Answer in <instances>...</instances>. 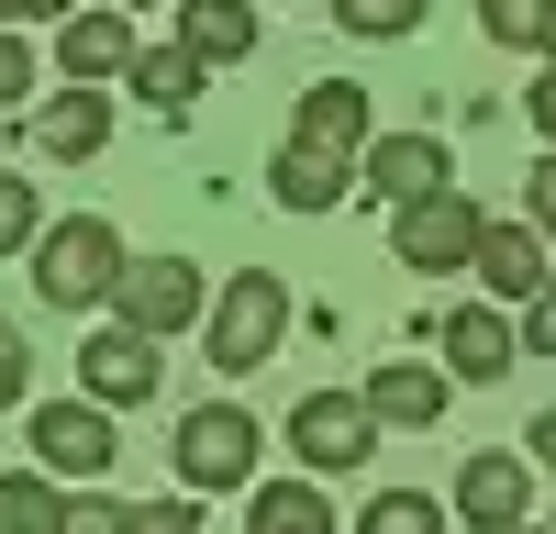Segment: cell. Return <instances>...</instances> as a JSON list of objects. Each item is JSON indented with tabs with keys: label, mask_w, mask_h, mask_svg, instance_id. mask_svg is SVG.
Returning <instances> with one entry per match:
<instances>
[{
	"label": "cell",
	"mask_w": 556,
	"mask_h": 534,
	"mask_svg": "<svg viewBox=\"0 0 556 534\" xmlns=\"http://www.w3.org/2000/svg\"><path fill=\"white\" fill-rule=\"evenodd\" d=\"M456 523L468 534H513V523H534V457H513V445H479L468 468H456Z\"/></svg>",
	"instance_id": "cell-8"
},
{
	"label": "cell",
	"mask_w": 556,
	"mask_h": 534,
	"mask_svg": "<svg viewBox=\"0 0 556 534\" xmlns=\"http://www.w3.org/2000/svg\"><path fill=\"white\" fill-rule=\"evenodd\" d=\"M468 267H479V279H490V301H534L556 256H545V234H534V223H490V234H479V256H468Z\"/></svg>",
	"instance_id": "cell-16"
},
{
	"label": "cell",
	"mask_w": 556,
	"mask_h": 534,
	"mask_svg": "<svg viewBox=\"0 0 556 534\" xmlns=\"http://www.w3.org/2000/svg\"><path fill=\"white\" fill-rule=\"evenodd\" d=\"M67 501H78V490H67V479H45L34 457H23V468H0V534H56Z\"/></svg>",
	"instance_id": "cell-21"
},
{
	"label": "cell",
	"mask_w": 556,
	"mask_h": 534,
	"mask_svg": "<svg viewBox=\"0 0 556 534\" xmlns=\"http://www.w3.org/2000/svg\"><path fill=\"white\" fill-rule=\"evenodd\" d=\"M123 279H134V256H123V234L101 212H67V223H45L34 234V290H45V312H101V301H123Z\"/></svg>",
	"instance_id": "cell-1"
},
{
	"label": "cell",
	"mask_w": 556,
	"mask_h": 534,
	"mask_svg": "<svg viewBox=\"0 0 556 534\" xmlns=\"http://www.w3.org/2000/svg\"><path fill=\"white\" fill-rule=\"evenodd\" d=\"M23 101H34V44L0 34V112H23Z\"/></svg>",
	"instance_id": "cell-27"
},
{
	"label": "cell",
	"mask_w": 556,
	"mask_h": 534,
	"mask_svg": "<svg viewBox=\"0 0 556 534\" xmlns=\"http://www.w3.org/2000/svg\"><path fill=\"white\" fill-rule=\"evenodd\" d=\"M112 312H123L134 334H156V345H167V334H201L212 279H201L190 256H134V279H123V301H112Z\"/></svg>",
	"instance_id": "cell-6"
},
{
	"label": "cell",
	"mask_w": 556,
	"mask_h": 534,
	"mask_svg": "<svg viewBox=\"0 0 556 534\" xmlns=\"http://www.w3.org/2000/svg\"><path fill=\"white\" fill-rule=\"evenodd\" d=\"M23 390H34V345L0 323V412H23Z\"/></svg>",
	"instance_id": "cell-28"
},
{
	"label": "cell",
	"mask_w": 556,
	"mask_h": 534,
	"mask_svg": "<svg viewBox=\"0 0 556 534\" xmlns=\"http://www.w3.org/2000/svg\"><path fill=\"white\" fill-rule=\"evenodd\" d=\"M256 412H235V400H201L190 423H178V479L190 490H256Z\"/></svg>",
	"instance_id": "cell-5"
},
{
	"label": "cell",
	"mask_w": 556,
	"mask_h": 534,
	"mask_svg": "<svg viewBox=\"0 0 556 534\" xmlns=\"http://www.w3.org/2000/svg\"><path fill=\"white\" fill-rule=\"evenodd\" d=\"M479 234H490V212L468 201V190H434V201H412V212H390V245H401V267H468L479 256Z\"/></svg>",
	"instance_id": "cell-9"
},
{
	"label": "cell",
	"mask_w": 556,
	"mask_h": 534,
	"mask_svg": "<svg viewBox=\"0 0 556 534\" xmlns=\"http://www.w3.org/2000/svg\"><path fill=\"white\" fill-rule=\"evenodd\" d=\"M290 457L312 479H345L379 457V412H367V390H301L290 400Z\"/></svg>",
	"instance_id": "cell-3"
},
{
	"label": "cell",
	"mask_w": 556,
	"mask_h": 534,
	"mask_svg": "<svg viewBox=\"0 0 556 534\" xmlns=\"http://www.w3.org/2000/svg\"><path fill=\"white\" fill-rule=\"evenodd\" d=\"M156 379H167V356H156V334H134L123 312L78 345V390L101 400V412H146V400H156Z\"/></svg>",
	"instance_id": "cell-7"
},
{
	"label": "cell",
	"mask_w": 556,
	"mask_h": 534,
	"mask_svg": "<svg viewBox=\"0 0 556 534\" xmlns=\"http://www.w3.org/2000/svg\"><path fill=\"white\" fill-rule=\"evenodd\" d=\"M513 534H556V523H513Z\"/></svg>",
	"instance_id": "cell-35"
},
{
	"label": "cell",
	"mask_w": 556,
	"mask_h": 534,
	"mask_svg": "<svg viewBox=\"0 0 556 534\" xmlns=\"http://www.w3.org/2000/svg\"><path fill=\"white\" fill-rule=\"evenodd\" d=\"M134 56H146V44H134V12H67V23H56V67L89 78V89L134 78Z\"/></svg>",
	"instance_id": "cell-13"
},
{
	"label": "cell",
	"mask_w": 556,
	"mask_h": 534,
	"mask_svg": "<svg viewBox=\"0 0 556 534\" xmlns=\"http://www.w3.org/2000/svg\"><path fill=\"white\" fill-rule=\"evenodd\" d=\"M479 34H490V44H534V56H545L556 0H479Z\"/></svg>",
	"instance_id": "cell-25"
},
{
	"label": "cell",
	"mask_w": 556,
	"mask_h": 534,
	"mask_svg": "<svg viewBox=\"0 0 556 534\" xmlns=\"http://www.w3.org/2000/svg\"><path fill=\"white\" fill-rule=\"evenodd\" d=\"M456 501H434V490H379V501L356 512V534H445Z\"/></svg>",
	"instance_id": "cell-23"
},
{
	"label": "cell",
	"mask_w": 556,
	"mask_h": 534,
	"mask_svg": "<svg viewBox=\"0 0 556 534\" xmlns=\"http://www.w3.org/2000/svg\"><path fill=\"white\" fill-rule=\"evenodd\" d=\"M345 190H356V167L323 156V145H278V167H267V201L278 212H334Z\"/></svg>",
	"instance_id": "cell-17"
},
{
	"label": "cell",
	"mask_w": 556,
	"mask_h": 534,
	"mask_svg": "<svg viewBox=\"0 0 556 534\" xmlns=\"http://www.w3.org/2000/svg\"><path fill=\"white\" fill-rule=\"evenodd\" d=\"M134 523H146V534H201V512H190V501H146Z\"/></svg>",
	"instance_id": "cell-31"
},
{
	"label": "cell",
	"mask_w": 556,
	"mask_h": 534,
	"mask_svg": "<svg viewBox=\"0 0 556 534\" xmlns=\"http://www.w3.org/2000/svg\"><path fill=\"white\" fill-rule=\"evenodd\" d=\"M56 534H146V523H134V501H112V490H78Z\"/></svg>",
	"instance_id": "cell-26"
},
{
	"label": "cell",
	"mask_w": 556,
	"mask_h": 534,
	"mask_svg": "<svg viewBox=\"0 0 556 534\" xmlns=\"http://www.w3.org/2000/svg\"><path fill=\"white\" fill-rule=\"evenodd\" d=\"M290 145H323V156H367V145H379V123H367V89L356 78H312L301 89V112H290Z\"/></svg>",
	"instance_id": "cell-12"
},
{
	"label": "cell",
	"mask_w": 556,
	"mask_h": 534,
	"mask_svg": "<svg viewBox=\"0 0 556 534\" xmlns=\"http://www.w3.org/2000/svg\"><path fill=\"white\" fill-rule=\"evenodd\" d=\"M34 234H45V190L23 167H0V256H34Z\"/></svg>",
	"instance_id": "cell-24"
},
{
	"label": "cell",
	"mask_w": 556,
	"mask_h": 534,
	"mask_svg": "<svg viewBox=\"0 0 556 534\" xmlns=\"http://www.w3.org/2000/svg\"><path fill=\"white\" fill-rule=\"evenodd\" d=\"M545 67H556V34H545Z\"/></svg>",
	"instance_id": "cell-37"
},
{
	"label": "cell",
	"mask_w": 556,
	"mask_h": 534,
	"mask_svg": "<svg viewBox=\"0 0 556 534\" xmlns=\"http://www.w3.org/2000/svg\"><path fill=\"white\" fill-rule=\"evenodd\" d=\"M523 457H534V468H556V412H534V423H523Z\"/></svg>",
	"instance_id": "cell-33"
},
{
	"label": "cell",
	"mask_w": 556,
	"mask_h": 534,
	"mask_svg": "<svg viewBox=\"0 0 556 534\" xmlns=\"http://www.w3.org/2000/svg\"><path fill=\"white\" fill-rule=\"evenodd\" d=\"M23 445H34V468L45 479H67V490H89V479H101L112 457H123V434H112V412H101V400H45V412L23 423Z\"/></svg>",
	"instance_id": "cell-4"
},
{
	"label": "cell",
	"mask_w": 556,
	"mask_h": 534,
	"mask_svg": "<svg viewBox=\"0 0 556 534\" xmlns=\"http://www.w3.org/2000/svg\"><path fill=\"white\" fill-rule=\"evenodd\" d=\"M67 12H89V0H12V23H67Z\"/></svg>",
	"instance_id": "cell-34"
},
{
	"label": "cell",
	"mask_w": 556,
	"mask_h": 534,
	"mask_svg": "<svg viewBox=\"0 0 556 534\" xmlns=\"http://www.w3.org/2000/svg\"><path fill=\"white\" fill-rule=\"evenodd\" d=\"M523 223H534V234L556 245V145H545V167L523 178Z\"/></svg>",
	"instance_id": "cell-29"
},
{
	"label": "cell",
	"mask_w": 556,
	"mask_h": 534,
	"mask_svg": "<svg viewBox=\"0 0 556 534\" xmlns=\"http://www.w3.org/2000/svg\"><path fill=\"white\" fill-rule=\"evenodd\" d=\"M34 134H45V156L56 167H89L112 145V89H89V78H67V89H45V112H34Z\"/></svg>",
	"instance_id": "cell-14"
},
{
	"label": "cell",
	"mask_w": 556,
	"mask_h": 534,
	"mask_svg": "<svg viewBox=\"0 0 556 534\" xmlns=\"http://www.w3.org/2000/svg\"><path fill=\"white\" fill-rule=\"evenodd\" d=\"M523 356H556V267H545V290L523 301Z\"/></svg>",
	"instance_id": "cell-30"
},
{
	"label": "cell",
	"mask_w": 556,
	"mask_h": 534,
	"mask_svg": "<svg viewBox=\"0 0 556 534\" xmlns=\"http://www.w3.org/2000/svg\"><path fill=\"white\" fill-rule=\"evenodd\" d=\"M434 345H445V379H479V390L523 368V323H513L501 301H468V312H445V323H434Z\"/></svg>",
	"instance_id": "cell-10"
},
{
	"label": "cell",
	"mask_w": 556,
	"mask_h": 534,
	"mask_svg": "<svg viewBox=\"0 0 556 534\" xmlns=\"http://www.w3.org/2000/svg\"><path fill=\"white\" fill-rule=\"evenodd\" d=\"M356 178H367V201H379V212H412V201L456 190V178H445V145H434V134H379V145L356 156Z\"/></svg>",
	"instance_id": "cell-11"
},
{
	"label": "cell",
	"mask_w": 556,
	"mask_h": 534,
	"mask_svg": "<svg viewBox=\"0 0 556 534\" xmlns=\"http://www.w3.org/2000/svg\"><path fill=\"white\" fill-rule=\"evenodd\" d=\"M123 12H134V0H123Z\"/></svg>",
	"instance_id": "cell-38"
},
{
	"label": "cell",
	"mask_w": 556,
	"mask_h": 534,
	"mask_svg": "<svg viewBox=\"0 0 556 534\" xmlns=\"http://www.w3.org/2000/svg\"><path fill=\"white\" fill-rule=\"evenodd\" d=\"M445 368H424V356H379L367 368V412L379 423H401V434H424V423H445Z\"/></svg>",
	"instance_id": "cell-15"
},
{
	"label": "cell",
	"mask_w": 556,
	"mask_h": 534,
	"mask_svg": "<svg viewBox=\"0 0 556 534\" xmlns=\"http://www.w3.org/2000/svg\"><path fill=\"white\" fill-rule=\"evenodd\" d=\"M178 44H190L201 67L256 56V0H178Z\"/></svg>",
	"instance_id": "cell-18"
},
{
	"label": "cell",
	"mask_w": 556,
	"mask_h": 534,
	"mask_svg": "<svg viewBox=\"0 0 556 534\" xmlns=\"http://www.w3.org/2000/svg\"><path fill=\"white\" fill-rule=\"evenodd\" d=\"M278 334H290V279H278V267H235L223 301L201 312V356H212L223 379H256L267 356H278Z\"/></svg>",
	"instance_id": "cell-2"
},
{
	"label": "cell",
	"mask_w": 556,
	"mask_h": 534,
	"mask_svg": "<svg viewBox=\"0 0 556 534\" xmlns=\"http://www.w3.org/2000/svg\"><path fill=\"white\" fill-rule=\"evenodd\" d=\"M323 12H334V34H356V44H401V34H424L434 0H323Z\"/></svg>",
	"instance_id": "cell-22"
},
{
	"label": "cell",
	"mask_w": 556,
	"mask_h": 534,
	"mask_svg": "<svg viewBox=\"0 0 556 534\" xmlns=\"http://www.w3.org/2000/svg\"><path fill=\"white\" fill-rule=\"evenodd\" d=\"M523 112H534V134H545V145H556V67L534 78V101H523Z\"/></svg>",
	"instance_id": "cell-32"
},
{
	"label": "cell",
	"mask_w": 556,
	"mask_h": 534,
	"mask_svg": "<svg viewBox=\"0 0 556 534\" xmlns=\"http://www.w3.org/2000/svg\"><path fill=\"white\" fill-rule=\"evenodd\" d=\"M245 534H345V523H334V501H323V479L301 468V479H267L245 501Z\"/></svg>",
	"instance_id": "cell-19"
},
{
	"label": "cell",
	"mask_w": 556,
	"mask_h": 534,
	"mask_svg": "<svg viewBox=\"0 0 556 534\" xmlns=\"http://www.w3.org/2000/svg\"><path fill=\"white\" fill-rule=\"evenodd\" d=\"M0 34H12V0H0Z\"/></svg>",
	"instance_id": "cell-36"
},
{
	"label": "cell",
	"mask_w": 556,
	"mask_h": 534,
	"mask_svg": "<svg viewBox=\"0 0 556 534\" xmlns=\"http://www.w3.org/2000/svg\"><path fill=\"white\" fill-rule=\"evenodd\" d=\"M201 56H190V44H146V56H134V101H146L156 123H190V101H201Z\"/></svg>",
	"instance_id": "cell-20"
}]
</instances>
